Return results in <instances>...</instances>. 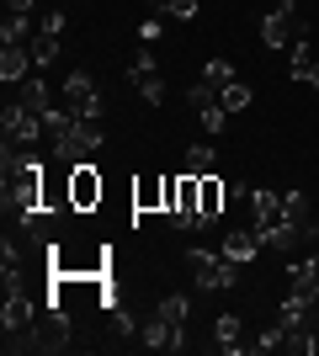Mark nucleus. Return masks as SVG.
<instances>
[{"label":"nucleus","instance_id":"obj_18","mask_svg":"<svg viewBox=\"0 0 319 356\" xmlns=\"http://www.w3.org/2000/svg\"><path fill=\"white\" fill-rule=\"evenodd\" d=\"M154 314H160V319H165V325L186 330V314H192V298H181V293H170V298H160V303H154Z\"/></svg>","mask_w":319,"mask_h":356},{"label":"nucleus","instance_id":"obj_10","mask_svg":"<svg viewBox=\"0 0 319 356\" xmlns=\"http://www.w3.org/2000/svg\"><path fill=\"white\" fill-rule=\"evenodd\" d=\"M197 197H202V229H213L218 223V213H224V181L213 176H197Z\"/></svg>","mask_w":319,"mask_h":356},{"label":"nucleus","instance_id":"obj_17","mask_svg":"<svg viewBox=\"0 0 319 356\" xmlns=\"http://www.w3.org/2000/svg\"><path fill=\"white\" fill-rule=\"evenodd\" d=\"M293 80H304L309 90H319V64L309 59V38H304V43H293Z\"/></svg>","mask_w":319,"mask_h":356},{"label":"nucleus","instance_id":"obj_26","mask_svg":"<svg viewBox=\"0 0 319 356\" xmlns=\"http://www.w3.org/2000/svg\"><path fill=\"white\" fill-rule=\"evenodd\" d=\"M197 118H202V128H208V134H224V102L197 106Z\"/></svg>","mask_w":319,"mask_h":356},{"label":"nucleus","instance_id":"obj_20","mask_svg":"<svg viewBox=\"0 0 319 356\" xmlns=\"http://www.w3.org/2000/svg\"><path fill=\"white\" fill-rule=\"evenodd\" d=\"M218 102H224V112H245V106L256 102V90L234 80V86H224V90H218Z\"/></svg>","mask_w":319,"mask_h":356},{"label":"nucleus","instance_id":"obj_28","mask_svg":"<svg viewBox=\"0 0 319 356\" xmlns=\"http://www.w3.org/2000/svg\"><path fill=\"white\" fill-rule=\"evenodd\" d=\"M128 74H133V80H144V74H160V70H154V54H149V48H138V59L128 64Z\"/></svg>","mask_w":319,"mask_h":356},{"label":"nucleus","instance_id":"obj_1","mask_svg":"<svg viewBox=\"0 0 319 356\" xmlns=\"http://www.w3.org/2000/svg\"><path fill=\"white\" fill-rule=\"evenodd\" d=\"M43 122H48V144H54V160H64V165L96 160V149H101V128H96V122H80L69 106H54Z\"/></svg>","mask_w":319,"mask_h":356},{"label":"nucleus","instance_id":"obj_30","mask_svg":"<svg viewBox=\"0 0 319 356\" xmlns=\"http://www.w3.org/2000/svg\"><path fill=\"white\" fill-rule=\"evenodd\" d=\"M314 309H319V282H314Z\"/></svg>","mask_w":319,"mask_h":356},{"label":"nucleus","instance_id":"obj_12","mask_svg":"<svg viewBox=\"0 0 319 356\" xmlns=\"http://www.w3.org/2000/svg\"><path fill=\"white\" fill-rule=\"evenodd\" d=\"M16 102H27L32 112H38V118H48V112H54V90H48V80H43V74H27V80H22V96H16Z\"/></svg>","mask_w":319,"mask_h":356},{"label":"nucleus","instance_id":"obj_29","mask_svg":"<svg viewBox=\"0 0 319 356\" xmlns=\"http://www.w3.org/2000/svg\"><path fill=\"white\" fill-rule=\"evenodd\" d=\"M32 6L38 0H6V11H22V16H32Z\"/></svg>","mask_w":319,"mask_h":356},{"label":"nucleus","instance_id":"obj_25","mask_svg":"<svg viewBox=\"0 0 319 356\" xmlns=\"http://www.w3.org/2000/svg\"><path fill=\"white\" fill-rule=\"evenodd\" d=\"M64 27H69V16H64L59 6H54V11H43V16H38V32H43V38H64Z\"/></svg>","mask_w":319,"mask_h":356},{"label":"nucleus","instance_id":"obj_3","mask_svg":"<svg viewBox=\"0 0 319 356\" xmlns=\"http://www.w3.org/2000/svg\"><path fill=\"white\" fill-rule=\"evenodd\" d=\"M304 38H309V22L298 11V0H272V11L261 16V43L288 48V43H304Z\"/></svg>","mask_w":319,"mask_h":356},{"label":"nucleus","instance_id":"obj_4","mask_svg":"<svg viewBox=\"0 0 319 356\" xmlns=\"http://www.w3.org/2000/svg\"><path fill=\"white\" fill-rule=\"evenodd\" d=\"M101 192H106V181L96 176V160L69 165V176H64V197H69V213H91V208H101Z\"/></svg>","mask_w":319,"mask_h":356},{"label":"nucleus","instance_id":"obj_27","mask_svg":"<svg viewBox=\"0 0 319 356\" xmlns=\"http://www.w3.org/2000/svg\"><path fill=\"white\" fill-rule=\"evenodd\" d=\"M186 102H192V106H208V102H218V90H213L208 80H197V86H186Z\"/></svg>","mask_w":319,"mask_h":356},{"label":"nucleus","instance_id":"obj_22","mask_svg":"<svg viewBox=\"0 0 319 356\" xmlns=\"http://www.w3.org/2000/svg\"><path fill=\"white\" fill-rule=\"evenodd\" d=\"M202 80H208L213 90L234 86V64H229V59H208V64H202Z\"/></svg>","mask_w":319,"mask_h":356},{"label":"nucleus","instance_id":"obj_21","mask_svg":"<svg viewBox=\"0 0 319 356\" xmlns=\"http://www.w3.org/2000/svg\"><path fill=\"white\" fill-rule=\"evenodd\" d=\"M213 160H218V154H213V144H192V149H186V176H208Z\"/></svg>","mask_w":319,"mask_h":356},{"label":"nucleus","instance_id":"obj_16","mask_svg":"<svg viewBox=\"0 0 319 356\" xmlns=\"http://www.w3.org/2000/svg\"><path fill=\"white\" fill-rule=\"evenodd\" d=\"M288 218L298 223V234H304V239L319 234V223H314V213H309V197L304 192H288Z\"/></svg>","mask_w":319,"mask_h":356},{"label":"nucleus","instance_id":"obj_8","mask_svg":"<svg viewBox=\"0 0 319 356\" xmlns=\"http://www.w3.org/2000/svg\"><path fill=\"white\" fill-rule=\"evenodd\" d=\"M32 70H38V64H32L27 43H6V48H0V86H22Z\"/></svg>","mask_w":319,"mask_h":356},{"label":"nucleus","instance_id":"obj_15","mask_svg":"<svg viewBox=\"0 0 319 356\" xmlns=\"http://www.w3.org/2000/svg\"><path fill=\"white\" fill-rule=\"evenodd\" d=\"M282 346H288V330H282V325H266L256 341H245L240 356H266V351H282Z\"/></svg>","mask_w":319,"mask_h":356},{"label":"nucleus","instance_id":"obj_24","mask_svg":"<svg viewBox=\"0 0 319 356\" xmlns=\"http://www.w3.org/2000/svg\"><path fill=\"white\" fill-rule=\"evenodd\" d=\"M133 86H138V96H144V106H165V80H160V74H144Z\"/></svg>","mask_w":319,"mask_h":356},{"label":"nucleus","instance_id":"obj_19","mask_svg":"<svg viewBox=\"0 0 319 356\" xmlns=\"http://www.w3.org/2000/svg\"><path fill=\"white\" fill-rule=\"evenodd\" d=\"M154 16H176V22H192L197 16V0H149Z\"/></svg>","mask_w":319,"mask_h":356},{"label":"nucleus","instance_id":"obj_11","mask_svg":"<svg viewBox=\"0 0 319 356\" xmlns=\"http://www.w3.org/2000/svg\"><path fill=\"white\" fill-rule=\"evenodd\" d=\"M133 208L138 213H165V176H160V181H154V176L133 181Z\"/></svg>","mask_w":319,"mask_h":356},{"label":"nucleus","instance_id":"obj_13","mask_svg":"<svg viewBox=\"0 0 319 356\" xmlns=\"http://www.w3.org/2000/svg\"><path fill=\"white\" fill-rule=\"evenodd\" d=\"M213 341H218V351L240 356L245 351V341H240V314H218V319H213Z\"/></svg>","mask_w":319,"mask_h":356},{"label":"nucleus","instance_id":"obj_14","mask_svg":"<svg viewBox=\"0 0 319 356\" xmlns=\"http://www.w3.org/2000/svg\"><path fill=\"white\" fill-rule=\"evenodd\" d=\"M38 38V22L22 11H6V22H0V43H32Z\"/></svg>","mask_w":319,"mask_h":356},{"label":"nucleus","instance_id":"obj_9","mask_svg":"<svg viewBox=\"0 0 319 356\" xmlns=\"http://www.w3.org/2000/svg\"><path fill=\"white\" fill-rule=\"evenodd\" d=\"M0 325H6V335H16V330H32V298H27V287H11V293H6Z\"/></svg>","mask_w":319,"mask_h":356},{"label":"nucleus","instance_id":"obj_5","mask_svg":"<svg viewBox=\"0 0 319 356\" xmlns=\"http://www.w3.org/2000/svg\"><path fill=\"white\" fill-rule=\"evenodd\" d=\"M59 90H64V102H69V112L80 122H101V90H96V80L85 70H69Z\"/></svg>","mask_w":319,"mask_h":356},{"label":"nucleus","instance_id":"obj_23","mask_svg":"<svg viewBox=\"0 0 319 356\" xmlns=\"http://www.w3.org/2000/svg\"><path fill=\"white\" fill-rule=\"evenodd\" d=\"M27 48H32V64H38V70H48V64L59 59V38H43V32H38Z\"/></svg>","mask_w":319,"mask_h":356},{"label":"nucleus","instance_id":"obj_7","mask_svg":"<svg viewBox=\"0 0 319 356\" xmlns=\"http://www.w3.org/2000/svg\"><path fill=\"white\" fill-rule=\"evenodd\" d=\"M218 255H224V261H234V266H250V261H261V255H266V239H261L256 229H229Z\"/></svg>","mask_w":319,"mask_h":356},{"label":"nucleus","instance_id":"obj_2","mask_svg":"<svg viewBox=\"0 0 319 356\" xmlns=\"http://www.w3.org/2000/svg\"><path fill=\"white\" fill-rule=\"evenodd\" d=\"M181 261H186V271H192L197 293H229V287L240 282V266H234V261H224L218 250H202V245H192Z\"/></svg>","mask_w":319,"mask_h":356},{"label":"nucleus","instance_id":"obj_31","mask_svg":"<svg viewBox=\"0 0 319 356\" xmlns=\"http://www.w3.org/2000/svg\"><path fill=\"white\" fill-rule=\"evenodd\" d=\"M314 356H319V330H314Z\"/></svg>","mask_w":319,"mask_h":356},{"label":"nucleus","instance_id":"obj_6","mask_svg":"<svg viewBox=\"0 0 319 356\" xmlns=\"http://www.w3.org/2000/svg\"><path fill=\"white\" fill-rule=\"evenodd\" d=\"M0 128H6V138H11V144H38V138H48V122L38 118L27 102H6Z\"/></svg>","mask_w":319,"mask_h":356}]
</instances>
